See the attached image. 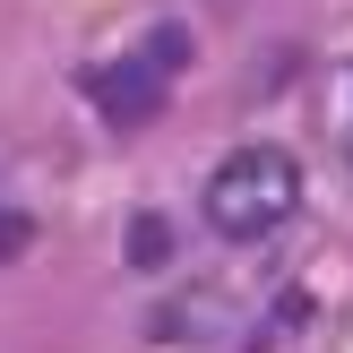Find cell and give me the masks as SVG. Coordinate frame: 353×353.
<instances>
[{
    "mask_svg": "<svg viewBox=\"0 0 353 353\" xmlns=\"http://www.w3.org/2000/svg\"><path fill=\"white\" fill-rule=\"evenodd\" d=\"M121 250H130V268H164V259H172V224L164 216H138Z\"/></svg>",
    "mask_w": 353,
    "mask_h": 353,
    "instance_id": "cell-3",
    "label": "cell"
},
{
    "mask_svg": "<svg viewBox=\"0 0 353 353\" xmlns=\"http://www.w3.org/2000/svg\"><path fill=\"white\" fill-rule=\"evenodd\" d=\"M293 207H302V164L285 147H233L207 172V224L224 241H268Z\"/></svg>",
    "mask_w": 353,
    "mask_h": 353,
    "instance_id": "cell-1",
    "label": "cell"
},
{
    "mask_svg": "<svg viewBox=\"0 0 353 353\" xmlns=\"http://www.w3.org/2000/svg\"><path fill=\"white\" fill-rule=\"evenodd\" d=\"M95 103H103L112 121H147L155 103H164V86H155V69H147V61H130V78H112V69L95 78Z\"/></svg>",
    "mask_w": 353,
    "mask_h": 353,
    "instance_id": "cell-2",
    "label": "cell"
}]
</instances>
